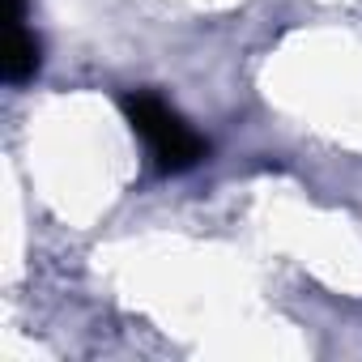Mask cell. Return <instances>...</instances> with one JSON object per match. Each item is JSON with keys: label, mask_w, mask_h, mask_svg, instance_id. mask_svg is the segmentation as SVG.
I'll use <instances>...</instances> for the list:
<instances>
[{"label": "cell", "mask_w": 362, "mask_h": 362, "mask_svg": "<svg viewBox=\"0 0 362 362\" xmlns=\"http://www.w3.org/2000/svg\"><path fill=\"white\" fill-rule=\"evenodd\" d=\"M39 69V43L26 30V0H5V52H0V77L9 86L35 77Z\"/></svg>", "instance_id": "cell-2"}, {"label": "cell", "mask_w": 362, "mask_h": 362, "mask_svg": "<svg viewBox=\"0 0 362 362\" xmlns=\"http://www.w3.org/2000/svg\"><path fill=\"white\" fill-rule=\"evenodd\" d=\"M124 115H128L132 132L145 141V149H149V158H153L158 170L179 175V170H188V166H197L205 158V141L184 119H179L162 98H153V94H128L124 98Z\"/></svg>", "instance_id": "cell-1"}]
</instances>
